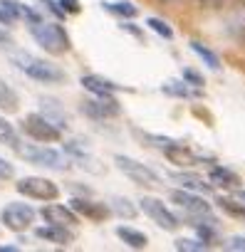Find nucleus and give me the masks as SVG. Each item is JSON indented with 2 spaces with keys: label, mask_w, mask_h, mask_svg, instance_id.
I'll return each instance as SVG.
<instances>
[{
  "label": "nucleus",
  "mask_w": 245,
  "mask_h": 252,
  "mask_svg": "<svg viewBox=\"0 0 245 252\" xmlns=\"http://www.w3.org/2000/svg\"><path fill=\"white\" fill-rule=\"evenodd\" d=\"M13 64L23 74H28L30 79H35L40 84H65L67 82V72L62 67H57L42 57H35L30 52H23V50L13 55Z\"/></svg>",
  "instance_id": "obj_1"
},
{
  "label": "nucleus",
  "mask_w": 245,
  "mask_h": 252,
  "mask_svg": "<svg viewBox=\"0 0 245 252\" xmlns=\"http://www.w3.org/2000/svg\"><path fill=\"white\" fill-rule=\"evenodd\" d=\"M30 35L40 45V50H45L52 57H62L72 47L70 35H67V30L60 23H45V20L42 23H35V25H30Z\"/></svg>",
  "instance_id": "obj_2"
},
{
  "label": "nucleus",
  "mask_w": 245,
  "mask_h": 252,
  "mask_svg": "<svg viewBox=\"0 0 245 252\" xmlns=\"http://www.w3.org/2000/svg\"><path fill=\"white\" fill-rule=\"evenodd\" d=\"M23 161L33 163V166H40V168H50V171H67L70 168V156L57 151V149H50V146H40V144H20V149L15 151Z\"/></svg>",
  "instance_id": "obj_3"
},
{
  "label": "nucleus",
  "mask_w": 245,
  "mask_h": 252,
  "mask_svg": "<svg viewBox=\"0 0 245 252\" xmlns=\"http://www.w3.org/2000/svg\"><path fill=\"white\" fill-rule=\"evenodd\" d=\"M23 134H28L37 144H57L62 139V129L55 126L42 111H33L23 119Z\"/></svg>",
  "instance_id": "obj_4"
},
{
  "label": "nucleus",
  "mask_w": 245,
  "mask_h": 252,
  "mask_svg": "<svg viewBox=\"0 0 245 252\" xmlns=\"http://www.w3.org/2000/svg\"><path fill=\"white\" fill-rule=\"evenodd\" d=\"M114 166L124 173L132 183H137V186H149V188L161 186V176H159L151 166H146V163H141V161H137V158H132V156L116 154V156H114Z\"/></svg>",
  "instance_id": "obj_5"
},
{
  "label": "nucleus",
  "mask_w": 245,
  "mask_h": 252,
  "mask_svg": "<svg viewBox=\"0 0 245 252\" xmlns=\"http://www.w3.org/2000/svg\"><path fill=\"white\" fill-rule=\"evenodd\" d=\"M141 213L151 220V222H156L161 230H166V232H176L178 227H181V218L161 200V198H154V195H144L141 200Z\"/></svg>",
  "instance_id": "obj_6"
},
{
  "label": "nucleus",
  "mask_w": 245,
  "mask_h": 252,
  "mask_svg": "<svg viewBox=\"0 0 245 252\" xmlns=\"http://www.w3.org/2000/svg\"><path fill=\"white\" fill-rule=\"evenodd\" d=\"M15 190L25 198H33V200H42V203H50V200H57L60 198V186L50 178H42V176H25L15 183Z\"/></svg>",
  "instance_id": "obj_7"
},
{
  "label": "nucleus",
  "mask_w": 245,
  "mask_h": 252,
  "mask_svg": "<svg viewBox=\"0 0 245 252\" xmlns=\"http://www.w3.org/2000/svg\"><path fill=\"white\" fill-rule=\"evenodd\" d=\"M35 218H37V213L28 203H8L0 210V222L13 232H25L35 222Z\"/></svg>",
  "instance_id": "obj_8"
},
{
  "label": "nucleus",
  "mask_w": 245,
  "mask_h": 252,
  "mask_svg": "<svg viewBox=\"0 0 245 252\" xmlns=\"http://www.w3.org/2000/svg\"><path fill=\"white\" fill-rule=\"evenodd\" d=\"M79 111L89 119H97V121H106V119H116L121 116V104L119 99L111 94V96H94L92 99H84L79 104Z\"/></svg>",
  "instance_id": "obj_9"
},
{
  "label": "nucleus",
  "mask_w": 245,
  "mask_h": 252,
  "mask_svg": "<svg viewBox=\"0 0 245 252\" xmlns=\"http://www.w3.org/2000/svg\"><path fill=\"white\" fill-rule=\"evenodd\" d=\"M171 203L176 208L183 210V215H206V213H213V205L196 190H188V188H176L171 190Z\"/></svg>",
  "instance_id": "obj_10"
},
{
  "label": "nucleus",
  "mask_w": 245,
  "mask_h": 252,
  "mask_svg": "<svg viewBox=\"0 0 245 252\" xmlns=\"http://www.w3.org/2000/svg\"><path fill=\"white\" fill-rule=\"evenodd\" d=\"M70 205L74 208L77 215H82V218H87L92 222H102V220H106L111 215V208L106 203H99V200H92V198H79L77 195V198L70 200Z\"/></svg>",
  "instance_id": "obj_11"
},
{
  "label": "nucleus",
  "mask_w": 245,
  "mask_h": 252,
  "mask_svg": "<svg viewBox=\"0 0 245 252\" xmlns=\"http://www.w3.org/2000/svg\"><path fill=\"white\" fill-rule=\"evenodd\" d=\"M42 220L45 222H52V225H67V227H74L79 222V215L74 213L72 205H62V203H55L50 200L42 210H40Z\"/></svg>",
  "instance_id": "obj_12"
},
{
  "label": "nucleus",
  "mask_w": 245,
  "mask_h": 252,
  "mask_svg": "<svg viewBox=\"0 0 245 252\" xmlns=\"http://www.w3.org/2000/svg\"><path fill=\"white\" fill-rule=\"evenodd\" d=\"M164 156H166V161L174 163L176 168H193V166H198V163L203 161V156H198L193 149H188V146L181 144V141H176V144H171L169 149H164Z\"/></svg>",
  "instance_id": "obj_13"
},
{
  "label": "nucleus",
  "mask_w": 245,
  "mask_h": 252,
  "mask_svg": "<svg viewBox=\"0 0 245 252\" xmlns=\"http://www.w3.org/2000/svg\"><path fill=\"white\" fill-rule=\"evenodd\" d=\"M35 237H40L45 242H52V245H60V247H67V245L74 242V232L67 225H52V222L37 227L35 230Z\"/></svg>",
  "instance_id": "obj_14"
},
{
  "label": "nucleus",
  "mask_w": 245,
  "mask_h": 252,
  "mask_svg": "<svg viewBox=\"0 0 245 252\" xmlns=\"http://www.w3.org/2000/svg\"><path fill=\"white\" fill-rule=\"evenodd\" d=\"M79 84H82L89 94H94V96H111V94H116V92L121 89L119 84H114L111 79H106V77H102V74H82Z\"/></svg>",
  "instance_id": "obj_15"
},
{
  "label": "nucleus",
  "mask_w": 245,
  "mask_h": 252,
  "mask_svg": "<svg viewBox=\"0 0 245 252\" xmlns=\"http://www.w3.org/2000/svg\"><path fill=\"white\" fill-rule=\"evenodd\" d=\"M208 181L213 183V188H220V190H238L240 188V176L235 173V171H230V168H225V166H210V171H208Z\"/></svg>",
  "instance_id": "obj_16"
},
{
  "label": "nucleus",
  "mask_w": 245,
  "mask_h": 252,
  "mask_svg": "<svg viewBox=\"0 0 245 252\" xmlns=\"http://www.w3.org/2000/svg\"><path fill=\"white\" fill-rule=\"evenodd\" d=\"M40 111H42L55 126H60L62 131L70 126V116H67L65 106H62L57 99H52V96H42V99H40Z\"/></svg>",
  "instance_id": "obj_17"
},
{
  "label": "nucleus",
  "mask_w": 245,
  "mask_h": 252,
  "mask_svg": "<svg viewBox=\"0 0 245 252\" xmlns=\"http://www.w3.org/2000/svg\"><path fill=\"white\" fill-rule=\"evenodd\" d=\"M116 237L124 242L127 247H132V250H146V247H149V237H146L141 230L129 227V225H119V227H116Z\"/></svg>",
  "instance_id": "obj_18"
},
{
  "label": "nucleus",
  "mask_w": 245,
  "mask_h": 252,
  "mask_svg": "<svg viewBox=\"0 0 245 252\" xmlns=\"http://www.w3.org/2000/svg\"><path fill=\"white\" fill-rule=\"evenodd\" d=\"M161 92H164L166 96H174V99H201V96H203V94H201V89H196V87L186 84L183 79H181V82H178V79L166 82V84L161 87Z\"/></svg>",
  "instance_id": "obj_19"
},
{
  "label": "nucleus",
  "mask_w": 245,
  "mask_h": 252,
  "mask_svg": "<svg viewBox=\"0 0 245 252\" xmlns=\"http://www.w3.org/2000/svg\"><path fill=\"white\" fill-rule=\"evenodd\" d=\"M102 10L114 15V18H119V20H134L139 15V8L134 3H129V0H116V3H106V0H104Z\"/></svg>",
  "instance_id": "obj_20"
},
{
  "label": "nucleus",
  "mask_w": 245,
  "mask_h": 252,
  "mask_svg": "<svg viewBox=\"0 0 245 252\" xmlns=\"http://www.w3.org/2000/svg\"><path fill=\"white\" fill-rule=\"evenodd\" d=\"M20 109V96L18 92L0 77V111H5V114H15Z\"/></svg>",
  "instance_id": "obj_21"
},
{
  "label": "nucleus",
  "mask_w": 245,
  "mask_h": 252,
  "mask_svg": "<svg viewBox=\"0 0 245 252\" xmlns=\"http://www.w3.org/2000/svg\"><path fill=\"white\" fill-rule=\"evenodd\" d=\"M174 178H176L183 188L196 190V193H210V190H213V183L206 181V178H201V176H196V173H174Z\"/></svg>",
  "instance_id": "obj_22"
},
{
  "label": "nucleus",
  "mask_w": 245,
  "mask_h": 252,
  "mask_svg": "<svg viewBox=\"0 0 245 252\" xmlns=\"http://www.w3.org/2000/svg\"><path fill=\"white\" fill-rule=\"evenodd\" d=\"M0 144L3 146H8V149H13V151H18L20 149V134H18V129L5 119V116H0Z\"/></svg>",
  "instance_id": "obj_23"
},
{
  "label": "nucleus",
  "mask_w": 245,
  "mask_h": 252,
  "mask_svg": "<svg viewBox=\"0 0 245 252\" xmlns=\"http://www.w3.org/2000/svg\"><path fill=\"white\" fill-rule=\"evenodd\" d=\"M215 203H218V208H220L225 215H230V218H238V220H245V203H243L240 198L220 195Z\"/></svg>",
  "instance_id": "obj_24"
},
{
  "label": "nucleus",
  "mask_w": 245,
  "mask_h": 252,
  "mask_svg": "<svg viewBox=\"0 0 245 252\" xmlns=\"http://www.w3.org/2000/svg\"><path fill=\"white\" fill-rule=\"evenodd\" d=\"M191 50L201 57V62H206V67H208V69H215V72L220 69V57H218L210 47H206L203 42H196V40H193V42H191Z\"/></svg>",
  "instance_id": "obj_25"
},
{
  "label": "nucleus",
  "mask_w": 245,
  "mask_h": 252,
  "mask_svg": "<svg viewBox=\"0 0 245 252\" xmlns=\"http://www.w3.org/2000/svg\"><path fill=\"white\" fill-rule=\"evenodd\" d=\"M111 213H116L119 218H127V220H132V218H137V213H139V208L129 200V198H124V195H116L114 200H111Z\"/></svg>",
  "instance_id": "obj_26"
},
{
  "label": "nucleus",
  "mask_w": 245,
  "mask_h": 252,
  "mask_svg": "<svg viewBox=\"0 0 245 252\" xmlns=\"http://www.w3.org/2000/svg\"><path fill=\"white\" fill-rule=\"evenodd\" d=\"M176 250H186V252H203V250H210V242L201 240V237H178L174 242Z\"/></svg>",
  "instance_id": "obj_27"
},
{
  "label": "nucleus",
  "mask_w": 245,
  "mask_h": 252,
  "mask_svg": "<svg viewBox=\"0 0 245 252\" xmlns=\"http://www.w3.org/2000/svg\"><path fill=\"white\" fill-rule=\"evenodd\" d=\"M146 28L149 30H154L159 37H164V40H174V28L166 23V20H161V18H146Z\"/></svg>",
  "instance_id": "obj_28"
},
{
  "label": "nucleus",
  "mask_w": 245,
  "mask_h": 252,
  "mask_svg": "<svg viewBox=\"0 0 245 252\" xmlns=\"http://www.w3.org/2000/svg\"><path fill=\"white\" fill-rule=\"evenodd\" d=\"M181 79H183L186 84L196 87V89H203V87H206L203 74H201V72H196V69H191V67H183V69H181Z\"/></svg>",
  "instance_id": "obj_29"
},
{
  "label": "nucleus",
  "mask_w": 245,
  "mask_h": 252,
  "mask_svg": "<svg viewBox=\"0 0 245 252\" xmlns=\"http://www.w3.org/2000/svg\"><path fill=\"white\" fill-rule=\"evenodd\" d=\"M23 5L25 3H20V0H0V8H5L15 20H23Z\"/></svg>",
  "instance_id": "obj_30"
},
{
  "label": "nucleus",
  "mask_w": 245,
  "mask_h": 252,
  "mask_svg": "<svg viewBox=\"0 0 245 252\" xmlns=\"http://www.w3.org/2000/svg\"><path fill=\"white\" fill-rule=\"evenodd\" d=\"M37 3H40V5H42V8L47 10V13H52V15H55L57 20H65V15H67V13L62 10L60 0H37Z\"/></svg>",
  "instance_id": "obj_31"
},
{
  "label": "nucleus",
  "mask_w": 245,
  "mask_h": 252,
  "mask_svg": "<svg viewBox=\"0 0 245 252\" xmlns=\"http://www.w3.org/2000/svg\"><path fill=\"white\" fill-rule=\"evenodd\" d=\"M225 250L230 252H245V235H233L225 240Z\"/></svg>",
  "instance_id": "obj_32"
},
{
  "label": "nucleus",
  "mask_w": 245,
  "mask_h": 252,
  "mask_svg": "<svg viewBox=\"0 0 245 252\" xmlns=\"http://www.w3.org/2000/svg\"><path fill=\"white\" fill-rule=\"evenodd\" d=\"M196 3H198L201 10H220L228 3H233V0H196Z\"/></svg>",
  "instance_id": "obj_33"
},
{
  "label": "nucleus",
  "mask_w": 245,
  "mask_h": 252,
  "mask_svg": "<svg viewBox=\"0 0 245 252\" xmlns=\"http://www.w3.org/2000/svg\"><path fill=\"white\" fill-rule=\"evenodd\" d=\"M60 5L67 15H79L82 13V3L79 0H60Z\"/></svg>",
  "instance_id": "obj_34"
},
{
  "label": "nucleus",
  "mask_w": 245,
  "mask_h": 252,
  "mask_svg": "<svg viewBox=\"0 0 245 252\" xmlns=\"http://www.w3.org/2000/svg\"><path fill=\"white\" fill-rule=\"evenodd\" d=\"M15 176V168L13 163H8L5 158H0V181H10Z\"/></svg>",
  "instance_id": "obj_35"
},
{
  "label": "nucleus",
  "mask_w": 245,
  "mask_h": 252,
  "mask_svg": "<svg viewBox=\"0 0 245 252\" xmlns=\"http://www.w3.org/2000/svg\"><path fill=\"white\" fill-rule=\"evenodd\" d=\"M13 45H15L13 35L5 30V25H0V47H13Z\"/></svg>",
  "instance_id": "obj_36"
},
{
  "label": "nucleus",
  "mask_w": 245,
  "mask_h": 252,
  "mask_svg": "<svg viewBox=\"0 0 245 252\" xmlns=\"http://www.w3.org/2000/svg\"><path fill=\"white\" fill-rule=\"evenodd\" d=\"M0 25H5V28H13V25H15V18H13L5 8H0Z\"/></svg>",
  "instance_id": "obj_37"
},
{
  "label": "nucleus",
  "mask_w": 245,
  "mask_h": 252,
  "mask_svg": "<svg viewBox=\"0 0 245 252\" xmlns=\"http://www.w3.org/2000/svg\"><path fill=\"white\" fill-rule=\"evenodd\" d=\"M121 30H129L134 37H141V30H139V28H137L132 20H124V23H121Z\"/></svg>",
  "instance_id": "obj_38"
},
{
  "label": "nucleus",
  "mask_w": 245,
  "mask_h": 252,
  "mask_svg": "<svg viewBox=\"0 0 245 252\" xmlns=\"http://www.w3.org/2000/svg\"><path fill=\"white\" fill-rule=\"evenodd\" d=\"M18 245H0V252H18Z\"/></svg>",
  "instance_id": "obj_39"
},
{
  "label": "nucleus",
  "mask_w": 245,
  "mask_h": 252,
  "mask_svg": "<svg viewBox=\"0 0 245 252\" xmlns=\"http://www.w3.org/2000/svg\"><path fill=\"white\" fill-rule=\"evenodd\" d=\"M235 198H240V200L245 203V190H243V188H238V190H235Z\"/></svg>",
  "instance_id": "obj_40"
},
{
  "label": "nucleus",
  "mask_w": 245,
  "mask_h": 252,
  "mask_svg": "<svg viewBox=\"0 0 245 252\" xmlns=\"http://www.w3.org/2000/svg\"><path fill=\"white\" fill-rule=\"evenodd\" d=\"M171 3H176V0H171Z\"/></svg>",
  "instance_id": "obj_41"
}]
</instances>
